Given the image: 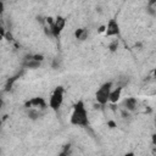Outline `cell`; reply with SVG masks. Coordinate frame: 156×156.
<instances>
[{
  "label": "cell",
  "mask_w": 156,
  "mask_h": 156,
  "mask_svg": "<svg viewBox=\"0 0 156 156\" xmlns=\"http://www.w3.org/2000/svg\"><path fill=\"white\" fill-rule=\"evenodd\" d=\"M66 27V18L62 17V16H57L55 20H54V23L50 28V32H51V36L55 37V38H59L61 32L65 29Z\"/></svg>",
  "instance_id": "cell-4"
},
{
  "label": "cell",
  "mask_w": 156,
  "mask_h": 156,
  "mask_svg": "<svg viewBox=\"0 0 156 156\" xmlns=\"http://www.w3.org/2000/svg\"><path fill=\"white\" fill-rule=\"evenodd\" d=\"M123 106L128 111H134V110H137L138 103H137V100L134 98H127V99H124V101H123Z\"/></svg>",
  "instance_id": "cell-8"
},
{
  "label": "cell",
  "mask_w": 156,
  "mask_h": 156,
  "mask_svg": "<svg viewBox=\"0 0 156 156\" xmlns=\"http://www.w3.org/2000/svg\"><path fill=\"white\" fill-rule=\"evenodd\" d=\"M105 36L106 37H116L119 34V24L116 20H110L105 26Z\"/></svg>",
  "instance_id": "cell-5"
},
{
  "label": "cell",
  "mask_w": 156,
  "mask_h": 156,
  "mask_svg": "<svg viewBox=\"0 0 156 156\" xmlns=\"http://www.w3.org/2000/svg\"><path fill=\"white\" fill-rule=\"evenodd\" d=\"M46 103L43 98H33L26 103V107H33V109H45Z\"/></svg>",
  "instance_id": "cell-6"
},
{
  "label": "cell",
  "mask_w": 156,
  "mask_h": 156,
  "mask_svg": "<svg viewBox=\"0 0 156 156\" xmlns=\"http://www.w3.org/2000/svg\"><path fill=\"white\" fill-rule=\"evenodd\" d=\"M151 140H152V144H154V146L156 148V133H154V134H152V137H151Z\"/></svg>",
  "instance_id": "cell-14"
},
{
  "label": "cell",
  "mask_w": 156,
  "mask_h": 156,
  "mask_svg": "<svg viewBox=\"0 0 156 156\" xmlns=\"http://www.w3.org/2000/svg\"><path fill=\"white\" fill-rule=\"evenodd\" d=\"M117 48H118V40H113L110 45H109V49H110V51H116L117 50Z\"/></svg>",
  "instance_id": "cell-10"
},
{
  "label": "cell",
  "mask_w": 156,
  "mask_h": 156,
  "mask_svg": "<svg viewBox=\"0 0 156 156\" xmlns=\"http://www.w3.org/2000/svg\"><path fill=\"white\" fill-rule=\"evenodd\" d=\"M156 6V0H148V8H154Z\"/></svg>",
  "instance_id": "cell-11"
},
{
  "label": "cell",
  "mask_w": 156,
  "mask_h": 156,
  "mask_svg": "<svg viewBox=\"0 0 156 156\" xmlns=\"http://www.w3.org/2000/svg\"><path fill=\"white\" fill-rule=\"evenodd\" d=\"M88 30L85 29V28H78V29H76V32H75V37H76V39H78V40H81V42H83V40H85L87 38H88Z\"/></svg>",
  "instance_id": "cell-9"
},
{
  "label": "cell",
  "mask_w": 156,
  "mask_h": 156,
  "mask_svg": "<svg viewBox=\"0 0 156 156\" xmlns=\"http://www.w3.org/2000/svg\"><path fill=\"white\" fill-rule=\"evenodd\" d=\"M121 94H122V87L112 88L111 94H110V103L111 104H117L121 99Z\"/></svg>",
  "instance_id": "cell-7"
},
{
  "label": "cell",
  "mask_w": 156,
  "mask_h": 156,
  "mask_svg": "<svg viewBox=\"0 0 156 156\" xmlns=\"http://www.w3.org/2000/svg\"><path fill=\"white\" fill-rule=\"evenodd\" d=\"M33 59H36L37 61H40V62H42V61L44 60V56H43V55H38V54H37V55H33Z\"/></svg>",
  "instance_id": "cell-12"
},
{
  "label": "cell",
  "mask_w": 156,
  "mask_h": 156,
  "mask_svg": "<svg viewBox=\"0 0 156 156\" xmlns=\"http://www.w3.org/2000/svg\"><path fill=\"white\" fill-rule=\"evenodd\" d=\"M112 88H113L112 82H106L98 88V90L95 93V100L99 105L105 106L106 104L110 103V94H111Z\"/></svg>",
  "instance_id": "cell-2"
},
{
  "label": "cell",
  "mask_w": 156,
  "mask_h": 156,
  "mask_svg": "<svg viewBox=\"0 0 156 156\" xmlns=\"http://www.w3.org/2000/svg\"><path fill=\"white\" fill-rule=\"evenodd\" d=\"M64 99H65V88L64 87H56L54 89V91L51 93L50 99H49V107L53 111H59L60 107L64 104Z\"/></svg>",
  "instance_id": "cell-3"
},
{
  "label": "cell",
  "mask_w": 156,
  "mask_h": 156,
  "mask_svg": "<svg viewBox=\"0 0 156 156\" xmlns=\"http://www.w3.org/2000/svg\"><path fill=\"white\" fill-rule=\"evenodd\" d=\"M109 126H110V128H115V127H116V123L112 122V121H110V122H109Z\"/></svg>",
  "instance_id": "cell-15"
},
{
  "label": "cell",
  "mask_w": 156,
  "mask_h": 156,
  "mask_svg": "<svg viewBox=\"0 0 156 156\" xmlns=\"http://www.w3.org/2000/svg\"><path fill=\"white\" fill-rule=\"evenodd\" d=\"M70 122L73 126L77 127H87L89 124V118H88V111L85 109V105L82 100L77 101L76 105L73 106Z\"/></svg>",
  "instance_id": "cell-1"
},
{
  "label": "cell",
  "mask_w": 156,
  "mask_h": 156,
  "mask_svg": "<svg viewBox=\"0 0 156 156\" xmlns=\"http://www.w3.org/2000/svg\"><path fill=\"white\" fill-rule=\"evenodd\" d=\"M4 38H6L8 40H12V39H14V37H12V34H11L10 32H6L5 36H4Z\"/></svg>",
  "instance_id": "cell-13"
}]
</instances>
